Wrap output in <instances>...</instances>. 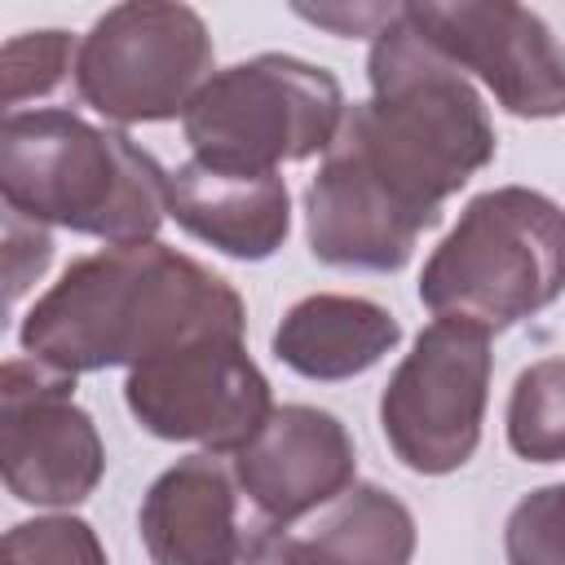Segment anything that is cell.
<instances>
[{
    "instance_id": "obj_1",
    "label": "cell",
    "mask_w": 565,
    "mask_h": 565,
    "mask_svg": "<svg viewBox=\"0 0 565 565\" xmlns=\"http://www.w3.org/2000/svg\"><path fill=\"white\" fill-rule=\"evenodd\" d=\"M243 296L194 256L150 238L102 247L66 274L22 318V353L66 375L146 366L203 335H243Z\"/></svg>"
},
{
    "instance_id": "obj_2",
    "label": "cell",
    "mask_w": 565,
    "mask_h": 565,
    "mask_svg": "<svg viewBox=\"0 0 565 565\" xmlns=\"http://www.w3.org/2000/svg\"><path fill=\"white\" fill-rule=\"evenodd\" d=\"M371 97L344 110L327 154L380 185L428 230L441 203L494 159V124L472 79L406 18V4L371 35Z\"/></svg>"
},
{
    "instance_id": "obj_3",
    "label": "cell",
    "mask_w": 565,
    "mask_h": 565,
    "mask_svg": "<svg viewBox=\"0 0 565 565\" xmlns=\"http://www.w3.org/2000/svg\"><path fill=\"white\" fill-rule=\"evenodd\" d=\"M4 207L106 238L150 243L168 216V172L119 128H97L62 106L13 110L0 124Z\"/></svg>"
},
{
    "instance_id": "obj_4",
    "label": "cell",
    "mask_w": 565,
    "mask_h": 565,
    "mask_svg": "<svg viewBox=\"0 0 565 565\" xmlns=\"http://www.w3.org/2000/svg\"><path fill=\"white\" fill-rule=\"evenodd\" d=\"M565 291V212L539 190L499 185L459 212L419 274V300L433 318L516 327Z\"/></svg>"
},
{
    "instance_id": "obj_5",
    "label": "cell",
    "mask_w": 565,
    "mask_h": 565,
    "mask_svg": "<svg viewBox=\"0 0 565 565\" xmlns=\"http://www.w3.org/2000/svg\"><path fill=\"white\" fill-rule=\"evenodd\" d=\"M344 88L331 71L260 53L216 71L190 102L181 128L194 159L238 172H278L309 154H327L344 124Z\"/></svg>"
},
{
    "instance_id": "obj_6",
    "label": "cell",
    "mask_w": 565,
    "mask_h": 565,
    "mask_svg": "<svg viewBox=\"0 0 565 565\" xmlns=\"http://www.w3.org/2000/svg\"><path fill=\"white\" fill-rule=\"evenodd\" d=\"M212 75L207 22L168 0L106 9L75 53V93L110 124L185 119Z\"/></svg>"
},
{
    "instance_id": "obj_7",
    "label": "cell",
    "mask_w": 565,
    "mask_h": 565,
    "mask_svg": "<svg viewBox=\"0 0 565 565\" xmlns=\"http://www.w3.org/2000/svg\"><path fill=\"white\" fill-rule=\"evenodd\" d=\"M490 335L468 322L433 318L380 393V428L393 455L419 477L463 468L481 441L490 397Z\"/></svg>"
},
{
    "instance_id": "obj_8",
    "label": "cell",
    "mask_w": 565,
    "mask_h": 565,
    "mask_svg": "<svg viewBox=\"0 0 565 565\" xmlns=\"http://www.w3.org/2000/svg\"><path fill=\"white\" fill-rule=\"evenodd\" d=\"M132 419L163 441H194L203 455H238L274 415L269 380L243 335H203L124 380Z\"/></svg>"
},
{
    "instance_id": "obj_9",
    "label": "cell",
    "mask_w": 565,
    "mask_h": 565,
    "mask_svg": "<svg viewBox=\"0 0 565 565\" xmlns=\"http://www.w3.org/2000/svg\"><path fill=\"white\" fill-rule=\"evenodd\" d=\"M71 393L75 375L40 358H9L0 371V472L22 503L75 508L106 472L97 424Z\"/></svg>"
},
{
    "instance_id": "obj_10",
    "label": "cell",
    "mask_w": 565,
    "mask_h": 565,
    "mask_svg": "<svg viewBox=\"0 0 565 565\" xmlns=\"http://www.w3.org/2000/svg\"><path fill=\"white\" fill-rule=\"evenodd\" d=\"M406 18L463 75L521 119L565 115V49L552 26L512 0H411Z\"/></svg>"
},
{
    "instance_id": "obj_11",
    "label": "cell",
    "mask_w": 565,
    "mask_h": 565,
    "mask_svg": "<svg viewBox=\"0 0 565 565\" xmlns=\"http://www.w3.org/2000/svg\"><path fill=\"white\" fill-rule=\"evenodd\" d=\"M234 477L265 534L291 530L353 486L358 450L331 411L274 406L265 428L234 455Z\"/></svg>"
},
{
    "instance_id": "obj_12",
    "label": "cell",
    "mask_w": 565,
    "mask_h": 565,
    "mask_svg": "<svg viewBox=\"0 0 565 565\" xmlns=\"http://www.w3.org/2000/svg\"><path fill=\"white\" fill-rule=\"evenodd\" d=\"M137 530L154 565H243L265 534L216 455L177 459L141 499Z\"/></svg>"
},
{
    "instance_id": "obj_13",
    "label": "cell",
    "mask_w": 565,
    "mask_h": 565,
    "mask_svg": "<svg viewBox=\"0 0 565 565\" xmlns=\"http://www.w3.org/2000/svg\"><path fill=\"white\" fill-rule=\"evenodd\" d=\"M168 216L234 260H265L291 234V194L278 172H238L185 159L168 172Z\"/></svg>"
},
{
    "instance_id": "obj_14",
    "label": "cell",
    "mask_w": 565,
    "mask_h": 565,
    "mask_svg": "<svg viewBox=\"0 0 565 565\" xmlns=\"http://www.w3.org/2000/svg\"><path fill=\"white\" fill-rule=\"evenodd\" d=\"M415 516L380 486H349L300 530H269L243 565H411Z\"/></svg>"
},
{
    "instance_id": "obj_15",
    "label": "cell",
    "mask_w": 565,
    "mask_h": 565,
    "mask_svg": "<svg viewBox=\"0 0 565 565\" xmlns=\"http://www.w3.org/2000/svg\"><path fill=\"white\" fill-rule=\"evenodd\" d=\"M397 340L402 322L384 305L366 296L318 291L282 313L274 331V358L305 380H353L393 353Z\"/></svg>"
},
{
    "instance_id": "obj_16",
    "label": "cell",
    "mask_w": 565,
    "mask_h": 565,
    "mask_svg": "<svg viewBox=\"0 0 565 565\" xmlns=\"http://www.w3.org/2000/svg\"><path fill=\"white\" fill-rule=\"evenodd\" d=\"M508 446L525 463L565 459V358L525 366L508 397Z\"/></svg>"
},
{
    "instance_id": "obj_17",
    "label": "cell",
    "mask_w": 565,
    "mask_h": 565,
    "mask_svg": "<svg viewBox=\"0 0 565 565\" xmlns=\"http://www.w3.org/2000/svg\"><path fill=\"white\" fill-rule=\"evenodd\" d=\"M75 40L66 31H26L4 40L0 49V79H4V115L22 110V102L49 97L66 71L75 75Z\"/></svg>"
},
{
    "instance_id": "obj_18",
    "label": "cell",
    "mask_w": 565,
    "mask_h": 565,
    "mask_svg": "<svg viewBox=\"0 0 565 565\" xmlns=\"http://www.w3.org/2000/svg\"><path fill=\"white\" fill-rule=\"evenodd\" d=\"M4 565H106V547L79 516H35L4 534Z\"/></svg>"
},
{
    "instance_id": "obj_19",
    "label": "cell",
    "mask_w": 565,
    "mask_h": 565,
    "mask_svg": "<svg viewBox=\"0 0 565 565\" xmlns=\"http://www.w3.org/2000/svg\"><path fill=\"white\" fill-rule=\"evenodd\" d=\"M508 565H565V481L530 490L503 525Z\"/></svg>"
},
{
    "instance_id": "obj_20",
    "label": "cell",
    "mask_w": 565,
    "mask_h": 565,
    "mask_svg": "<svg viewBox=\"0 0 565 565\" xmlns=\"http://www.w3.org/2000/svg\"><path fill=\"white\" fill-rule=\"evenodd\" d=\"M53 238L40 221H26L18 212H4V269H9V305L49 269Z\"/></svg>"
}]
</instances>
